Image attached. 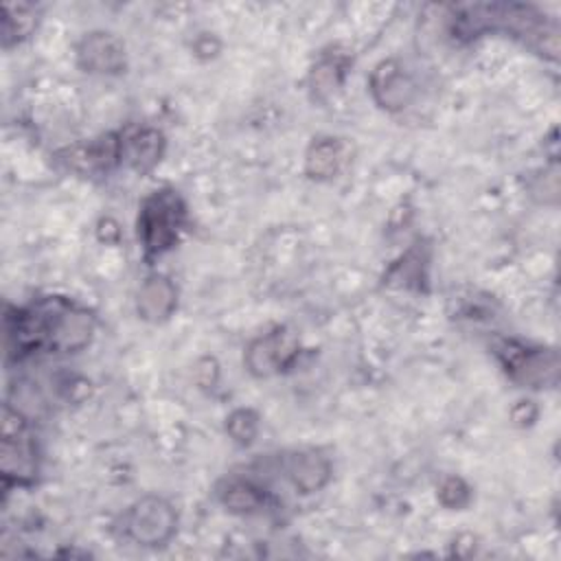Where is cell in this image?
I'll list each match as a JSON object with an SVG mask.
<instances>
[{
    "label": "cell",
    "instance_id": "obj_1",
    "mask_svg": "<svg viewBox=\"0 0 561 561\" xmlns=\"http://www.w3.org/2000/svg\"><path fill=\"white\" fill-rule=\"evenodd\" d=\"M186 221V206L178 191L160 188L145 197L138 213V239L147 259L175 245Z\"/></svg>",
    "mask_w": 561,
    "mask_h": 561
},
{
    "label": "cell",
    "instance_id": "obj_6",
    "mask_svg": "<svg viewBox=\"0 0 561 561\" xmlns=\"http://www.w3.org/2000/svg\"><path fill=\"white\" fill-rule=\"evenodd\" d=\"M77 59L85 72L116 75L125 68V46L116 35L94 31L77 46Z\"/></svg>",
    "mask_w": 561,
    "mask_h": 561
},
{
    "label": "cell",
    "instance_id": "obj_13",
    "mask_svg": "<svg viewBox=\"0 0 561 561\" xmlns=\"http://www.w3.org/2000/svg\"><path fill=\"white\" fill-rule=\"evenodd\" d=\"M35 24V15L28 7H18V4H7L4 7V20H2V37H4V46L22 37H26L31 33Z\"/></svg>",
    "mask_w": 561,
    "mask_h": 561
},
{
    "label": "cell",
    "instance_id": "obj_8",
    "mask_svg": "<svg viewBox=\"0 0 561 561\" xmlns=\"http://www.w3.org/2000/svg\"><path fill=\"white\" fill-rule=\"evenodd\" d=\"M287 476L300 493L320 491L331 478V462L316 449H302L289 456Z\"/></svg>",
    "mask_w": 561,
    "mask_h": 561
},
{
    "label": "cell",
    "instance_id": "obj_4",
    "mask_svg": "<svg viewBox=\"0 0 561 561\" xmlns=\"http://www.w3.org/2000/svg\"><path fill=\"white\" fill-rule=\"evenodd\" d=\"M298 355V337L278 327L261 337H256L245 351V366L256 377H270L287 368Z\"/></svg>",
    "mask_w": 561,
    "mask_h": 561
},
{
    "label": "cell",
    "instance_id": "obj_3",
    "mask_svg": "<svg viewBox=\"0 0 561 561\" xmlns=\"http://www.w3.org/2000/svg\"><path fill=\"white\" fill-rule=\"evenodd\" d=\"M175 511L158 495H147L134 502L123 515V533L127 539L140 546H162L175 533Z\"/></svg>",
    "mask_w": 561,
    "mask_h": 561
},
{
    "label": "cell",
    "instance_id": "obj_14",
    "mask_svg": "<svg viewBox=\"0 0 561 561\" xmlns=\"http://www.w3.org/2000/svg\"><path fill=\"white\" fill-rule=\"evenodd\" d=\"M226 430L228 434L241 443V445H248L254 440L256 436V430H259V419L252 410H234L230 416H228V423H226Z\"/></svg>",
    "mask_w": 561,
    "mask_h": 561
},
{
    "label": "cell",
    "instance_id": "obj_5",
    "mask_svg": "<svg viewBox=\"0 0 561 561\" xmlns=\"http://www.w3.org/2000/svg\"><path fill=\"white\" fill-rule=\"evenodd\" d=\"M502 357L506 373L522 386L539 388L548 381L557 379V353L543 348H526L506 342L502 346Z\"/></svg>",
    "mask_w": 561,
    "mask_h": 561
},
{
    "label": "cell",
    "instance_id": "obj_9",
    "mask_svg": "<svg viewBox=\"0 0 561 561\" xmlns=\"http://www.w3.org/2000/svg\"><path fill=\"white\" fill-rule=\"evenodd\" d=\"M175 302H178V291L173 283L164 276H149L138 289L136 309L140 318L149 322H160L173 313Z\"/></svg>",
    "mask_w": 561,
    "mask_h": 561
},
{
    "label": "cell",
    "instance_id": "obj_2",
    "mask_svg": "<svg viewBox=\"0 0 561 561\" xmlns=\"http://www.w3.org/2000/svg\"><path fill=\"white\" fill-rule=\"evenodd\" d=\"M0 467L4 486L31 484L37 476L35 443L26 432V421L20 416L18 410H11V405H4Z\"/></svg>",
    "mask_w": 561,
    "mask_h": 561
},
{
    "label": "cell",
    "instance_id": "obj_15",
    "mask_svg": "<svg viewBox=\"0 0 561 561\" xmlns=\"http://www.w3.org/2000/svg\"><path fill=\"white\" fill-rule=\"evenodd\" d=\"M311 81H313V90L318 94L331 92L340 83V66L335 61H322L320 66L313 68Z\"/></svg>",
    "mask_w": 561,
    "mask_h": 561
},
{
    "label": "cell",
    "instance_id": "obj_7",
    "mask_svg": "<svg viewBox=\"0 0 561 561\" xmlns=\"http://www.w3.org/2000/svg\"><path fill=\"white\" fill-rule=\"evenodd\" d=\"M370 92L381 107L397 112L408 107L410 101L414 99V83L394 59H388L373 70Z\"/></svg>",
    "mask_w": 561,
    "mask_h": 561
},
{
    "label": "cell",
    "instance_id": "obj_10",
    "mask_svg": "<svg viewBox=\"0 0 561 561\" xmlns=\"http://www.w3.org/2000/svg\"><path fill=\"white\" fill-rule=\"evenodd\" d=\"M344 158H346V151L340 138H333V136L318 138L311 142L305 158L307 175L313 180H331L340 173Z\"/></svg>",
    "mask_w": 561,
    "mask_h": 561
},
{
    "label": "cell",
    "instance_id": "obj_11",
    "mask_svg": "<svg viewBox=\"0 0 561 561\" xmlns=\"http://www.w3.org/2000/svg\"><path fill=\"white\" fill-rule=\"evenodd\" d=\"M162 149H164V136L158 131V129H140L136 131L127 147L123 145V156H127L129 164L136 169V171H149L153 169L158 162H160V156H162Z\"/></svg>",
    "mask_w": 561,
    "mask_h": 561
},
{
    "label": "cell",
    "instance_id": "obj_12",
    "mask_svg": "<svg viewBox=\"0 0 561 561\" xmlns=\"http://www.w3.org/2000/svg\"><path fill=\"white\" fill-rule=\"evenodd\" d=\"M265 493L250 480H230L221 491V504L232 513H252L261 508Z\"/></svg>",
    "mask_w": 561,
    "mask_h": 561
},
{
    "label": "cell",
    "instance_id": "obj_16",
    "mask_svg": "<svg viewBox=\"0 0 561 561\" xmlns=\"http://www.w3.org/2000/svg\"><path fill=\"white\" fill-rule=\"evenodd\" d=\"M440 495V502L445 506H451V508H460L467 504L469 500V489L467 484L460 480V478H447L438 491Z\"/></svg>",
    "mask_w": 561,
    "mask_h": 561
}]
</instances>
